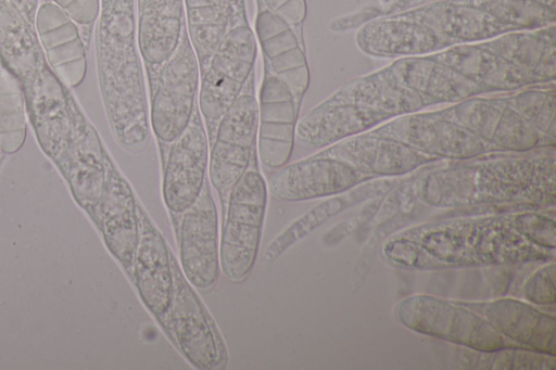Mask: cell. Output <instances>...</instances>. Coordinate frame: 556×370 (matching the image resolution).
<instances>
[{"mask_svg": "<svg viewBox=\"0 0 556 370\" xmlns=\"http://www.w3.org/2000/svg\"><path fill=\"white\" fill-rule=\"evenodd\" d=\"M458 365L464 368L490 370H555L556 356L523 348L507 346L490 352L459 347Z\"/></svg>", "mask_w": 556, "mask_h": 370, "instance_id": "cell-26", "label": "cell"}, {"mask_svg": "<svg viewBox=\"0 0 556 370\" xmlns=\"http://www.w3.org/2000/svg\"><path fill=\"white\" fill-rule=\"evenodd\" d=\"M394 317L413 332L456 347L490 352L517 346L501 336L481 315L463 305L459 299L430 294L408 295L395 305Z\"/></svg>", "mask_w": 556, "mask_h": 370, "instance_id": "cell-4", "label": "cell"}, {"mask_svg": "<svg viewBox=\"0 0 556 370\" xmlns=\"http://www.w3.org/2000/svg\"><path fill=\"white\" fill-rule=\"evenodd\" d=\"M0 63L18 81L38 140L62 169L88 123L48 64L35 26L9 0H0Z\"/></svg>", "mask_w": 556, "mask_h": 370, "instance_id": "cell-1", "label": "cell"}, {"mask_svg": "<svg viewBox=\"0 0 556 370\" xmlns=\"http://www.w3.org/2000/svg\"><path fill=\"white\" fill-rule=\"evenodd\" d=\"M372 132L400 140L435 160H468L493 150L469 129L445 116H404Z\"/></svg>", "mask_w": 556, "mask_h": 370, "instance_id": "cell-10", "label": "cell"}, {"mask_svg": "<svg viewBox=\"0 0 556 370\" xmlns=\"http://www.w3.org/2000/svg\"><path fill=\"white\" fill-rule=\"evenodd\" d=\"M266 8L290 25L301 24L306 16L305 0H262Z\"/></svg>", "mask_w": 556, "mask_h": 370, "instance_id": "cell-31", "label": "cell"}, {"mask_svg": "<svg viewBox=\"0 0 556 370\" xmlns=\"http://www.w3.org/2000/svg\"><path fill=\"white\" fill-rule=\"evenodd\" d=\"M521 298L541 308L555 306V258L544 261L526 279L521 286Z\"/></svg>", "mask_w": 556, "mask_h": 370, "instance_id": "cell-29", "label": "cell"}, {"mask_svg": "<svg viewBox=\"0 0 556 370\" xmlns=\"http://www.w3.org/2000/svg\"><path fill=\"white\" fill-rule=\"evenodd\" d=\"M255 29L266 65L289 88L299 106L308 87L309 72L295 33L267 8L258 10Z\"/></svg>", "mask_w": 556, "mask_h": 370, "instance_id": "cell-18", "label": "cell"}, {"mask_svg": "<svg viewBox=\"0 0 556 370\" xmlns=\"http://www.w3.org/2000/svg\"><path fill=\"white\" fill-rule=\"evenodd\" d=\"M169 321L178 345L199 369H213L222 359L218 343L204 308L184 277L174 268Z\"/></svg>", "mask_w": 556, "mask_h": 370, "instance_id": "cell-17", "label": "cell"}, {"mask_svg": "<svg viewBox=\"0 0 556 370\" xmlns=\"http://www.w3.org/2000/svg\"><path fill=\"white\" fill-rule=\"evenodd\" d=\"M36 33L46 60L67 88L78 87L87 73L86 43L76 23L55 3L39 4Z\"/></svg>", "mask_w": 556, "mask_h": 370, "instance_id": "cell-16", "label": "cell"}, {"mask_svg": "<svg viewBox=\"0 0 556 370\" xmlns=\"http://www.w3.org/2000/svg\"><path fill=\"white\" fill-rule=\"evenodd\" d=\"M26 103L16 78L7 69L0 71V150L17 152L26 139Z\"/></svg>", "mask_w": 556, "mask_h": 370, "instance_id": "cell-27", "label": "cell"}, {"mask_svg": "<svg viewBox=\"0 0 556 370\" xmlns=\"http://www.w3.org/2000/svg\"><path fill=\"white\" fill-rule=\"evenodd\" d=\"M184 0H140L137 42L142 60L161 66L177 49L184 33Z\"/></svg>", "mask_w": 556, "mask_h": 370, "instance_id": "cell-23", "label": "cell"}, {"mask_svg": "<svg viewBox=\"0 0 556 370\" xmlns=\"http://www.w3.org/2000/svg\"><path fill=\"white\" fill-rule=\"evenodd\" d=\"M452 118L497 150L525 152L547 144L546 139H549L539 132L521 114L500 110L494 105L464 106L455 111L450 119Z\"/></svg>", "mask_w": 556, "mask_h": 370, "instance_id": "cell-20", "label": "cell"}, {"mask_svg": "<svg viewBox=\"0 0 556 370\" xmlns=\"http://www.w3.org/2000/svg\"><path fill=\"white\" fill-rule=\"evenodd\" d=\"M132 263L142 302L154 315L163 316L173 298L174 271L163 237L149 224L142 226Z\"/></svg>", "mask_w": 556, "mask_h": 370, "instance_id": "cell-21", "label": "cell"}, {"mask_svg": "<svg viewBox=\"0 0 556 370\" xmlns=\"http://www.w3.org/2000/svg\"><path fill=\"white\" fill-rule=\"evenodd\" d=\"M219 243V266L231 281L243 280L254 266L267 203V186L255 169H248L229 192Z\"/></svg>", "mask_w": 556, "mask_h": 370, "instance_id": "cell-6", "label": "cell"}, {"mask_svg": "<svg viewBox=\"0 0 556 370\" xmlns=\"http://www.w3.org/2000/svg\"><path fill=\"white\" fill-rule=\"evenodd\" d=\"M418 196L437 208L555 204L554 157H508L437 169L422 177Z\"/></svg>", "mask_w": 556, "mask_h": 370, "instance_id": "cell-2", "label": "cell"}, {"mask_svg": "<svg viewBox=\"0 0 556 370\" xmlns=\"http://www.w3.org/2000/svg\"><path fill=\"white\" fill-rule=\"evenodd\" d=\"M371 179L341 160L315 154L277 169L269 190L283 201H306L337 195Z\"/></svg>", "mask_w": 556, "mask_h": 370, "instance_id": "cell-14", "label": "cell"}, {"mask_svg": "<svg viewBox=\"0 0 556 370\" xmlns=\"http://www.w3.org/2000/svg\"><path fill=\"white\" fill-rule=\"evenodd\" d=\"M388 118L362 105L328 99L303 116L295 127V142L304 149H323L359 135Z\"/></svg>", "mask_w": 556, "mask_h": 370, "instance_id": "cell-19", "label": "cell"}, {"mask_svg": "<svg viewBox=\"0 0 556 370\" xmlns=\"http://www.w3.org/2000/svg\"><path fill=\"white\" fill-rule=\"evenodd\" d=\"M77 26L91 28L99 17L100 0H53Z\"/></svg>", "mask_w": 556, "mask_h": 370, "instance_id": "cell-30", "label": "cell"}, {"mask_svg": "<svg viewBox=\"0 0 556 370\" xmlns=\"http://www.w3.org/2000/svg\"><path fill=\"white\" fill-rule=\"evenodd\" d=\"M170 144L162 192L166 207L179 214L200 196L208 167V139L198 105L188 127Z\"/></svg>", "mask_w": 556, "mask_h": 370, "instance_id": "cell-9", "label": "cell"}, {"mask_svg": "<svg viewBox=\"0 0 556 370\" xmlns=\"http://www.w3.org/2000/svg\"><path fill=\"white\" fill-rule=\"evenodd\" d=\"M394 182V179L376 180L366 184L363 182L359 187L350 189L349 192L345 191L330 196V199L321 202L293 221L270 242L264 255L266 261H275L292 244L318 228L332 216L366 199L381 194L390 189Z\"/></svg>", "mask_w": 556, "mask_h": 370, "instance_id": "cell-24", "label": "cell"}, {"mask_svg": "<svg viewBox=\"0 0 556 370\" xmlns=\"http://www.w3.org/2000/svg\"><path fill=\"white\" fill-rule=\"evenodd\" d=\"M507 214L440 219L397 234L418 243L443 269L518 265L555 258V252L541 250L522 239L509 225Z\"/></svg>", "mask_w": 556, "mask_h": 370, "instance_id": "cell-3", "label": "cell"}, {"mask_svg": "<svg viewBox=\"0 0 556 370\" xmlns=\"http://www.w3.org/2000/svg\"><path fill=\"white\" fill-rule=\"evenodd\" d=\"M24 18L35 26L36 13L39 7V0H9Z\"/></svg>", "mask_w": 556, "mask_h": 370, "instance_id": "cell-32", "label": "cell"}, {"mask_svg": "<svg viewBox=\"0 0 556 370\" xmlns=\"http://www.w3.org/2000/svg\"><path fill=\"white\" fill-rule=\"evenodd\" d=\"M460 301V299H459ZM481 315L510 343L532 350L556 356V318L522 298L495 297L483 301H460Z\"/></svg>", "mask_w": 556, "mask_h": 370, "instance_id": "cell-13", "label": "cell"}, {"mask_svg": "<svg viewBox=\"0 0 556 370\" xmlns=\"http://www.w3.org/2000/svg\"><path fill=\"white\" fill-rule=\"evenodd\" d=\"M200 65L184 29L173 55L161 65L149 105L150 128L162 142L172 143L188 127L198 105Z\"/></svg>", "mask_w": 556, "mask_h": 370, "instance_id": "cell-7", "label": "cell"}, {"mask_svg": "<svg viewBox=\"0 0 556 370\" xmlns=\"http://www.w3.org/2000/svg\"><path fill=\"white\" fill-rule=\"evenodd\" d=\"M185 27L201 74L227 31L226 0H184Z\"/></svg>", "mask_w": 556, "mask_h": 370, "instance_id": "cell-25", "label": "cell"}, {"mask_svg": "<svg viewBox=\"0 0 556 370\" xmlns=\"http://www.w3.org/2000/svg\"><path fill=\"white\" fill-rule=\"evenodd\" d=\"M257 106L258 158L265 168L277 170L288 164L292 154L299 106L289 88L266 63Z\"/></svg>", "mask_w": 556, "mask_h": 370, "instance_id": "cell-11", "label": "cell"}, {"mask_svg": "<svg viewBox=\"0 0 556 370\" xmlns=\"http://www.w3.org/2000/svg\"><path fill=\"white\" fill-rule=\"evenodd\" d=\"M317 155L341 160L369 177H394L437 161L392 137L376 132L343 139Z\"/></svg>", "mask_w": 556, "mask_h": 370, "instance_id": "cell-15", "label": "cell"}, {"mask_svg": "<svg viewBox=\"0 0 556 370\" xmlns=\"http://www.w3.org/2000/svg\"><path fill=\"white\" fill-rule=\"evenodd\" d=\"M257 40L247 23L228 28L201 74L198 107L210 137L253 74Z\"/></svg>", "mask_w": 556, "mask_h": 370, "instance_id": "cell-5", "label": "cell"}, {"mask_svg": "<svg viewBox=\"0 0 556 370\" xmlns=\"http://www.w3.org/2000/svg\"><path fill=\"white\" fill-rule=\"evenodd\" d=\"M179 252L185 278L192 286L206 289L215 283L219 272L218 214L206 184L184 212Z\"/></svg>", "mask_w": 556, "mask_h": 370, "instance_id": "cell-12", "label": "cell"}, {"mask_svg": "<svg viewBox=\"0 0 556 370\" xmlns=\"http://www.w3.org/2000/svg\"><path fill=\"white\" fill-rule=\"evenodd\" d=\"M100 201L108 245L122 263L130 265L139 241L135 195L128 182L112 167L109 160Z\"/></svg>", "mask_w": 556, "mask_h": 370, "instance_id": "cell-22", "label": "cell"}, {"mask_svg": "<svg viewBox=\"0 0 556 370\" xmlns=\"http://www.w3.org/2000/svg\"><path fill=\"white\" fill-rule=\"evenodd\" d=\"M541 209H523L507 214L511 228L528 243L548 252H555V216Z\"/></svg>", "mask_w": 556, "mask_h": 370, "instance_id": "cell-28", "label": "cell"}, {"mask_svg": "<svg viewBox=\"0 0 556 370\" xmlns=\"http://www.w3.org/2000/svg\"><path fill=\"white\" fill-rule=\"evenodd\" d=\"M254 73L218 122L208 155V179L225 197L249 169L257 135L258 106Z\"/></svg>", "mask_w": 556, "mask_h": 370, "instance_id": "cell-8", "label": "cell"}]
</instances>
